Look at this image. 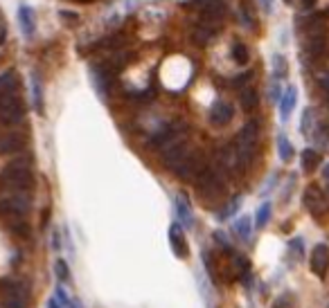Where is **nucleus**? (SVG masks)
<instances>
[{
	"instance_id": "1",
	"label": "nucleus",
	"mask_w": 329,
	"mask_h": 308,
	"mask_svg": "<svg viewBox=\"0 0 329 308\" xmlns=\"http://www.w3.org/2000/svg\"><path fill=\"white\" fill-rule=\"evenodd\" d=\"M196 189H199L201 198L205 203H219L226 198V182H223V174L214 167V164H205L203 171L196 176Z\"/></svg>"
},
{
	"instance_id": "2",
	"label": "nucleus",
	"mask_w": 329,
	"mask_h": 308,
	"mask_svg": "<svg viewBox=\"0 0 329 308\" xmlns=\"http://www.w3.org/2000/svg\"><path fill=\"white\" fill-rule=\"evenodd\" d=\"M0 180L5 187L14 189L19 194H25L34 187V176L29 169V158H19L14 162H9L7 167L0 171Z\"/></svg>"
},
{
	"instance_id": "3",
	"label": "nucleus",
	"mask_w": 329,
	"mask_h": 308,
	"mask_svg": "<svg viewBox=\"0 0 329 308\" xmlns=\"http://www.w3.org/2000/svg\"><path fill=\"white\" fill-rule=\"evenodd\" d=\"M257 138H259V124L255 120H250L246 126L241 128V133L237 135L235 140V151L239 156V162H241V169H248L255 160V153H257Z\"/></svg>"
},
{
	"instance_id": "4",
	"label": "nucleus",
	"mask_w": 329,
	"mask_h": 308,
	"mask_svg": "<svg viewBox=\"0 0 329 308\" xmlns=\"http://www.w3.org/2000/svg\"><path fill=\"white\" fill-rule=\"evenodd\" d=\"M25 115V108H23V102L19 99L16 92H7L0 94V124L3 126H14L19 124Z\"/></svg>"
},
{
	"instance_id": "5",
	"label": "nucleus",
	"mask_w": 329,
	"mask_h": 308,
	"mask_svg": "<svg viewBox=\"0 0 329 308\" xmlns=\"http://www.w3.org/2000/svg\"><path fill=\"white\" fill-rule=\"evenodd\" d=\"M185 131H187L185 122H174L171 126H165L163 131H158L151 140H149V149H165V146H169L171 142L183 140Z\"/></svg>"
},
{
	"instance_id": "6",
	"label": "nucleus",
	"mask_w": 329,
	"mask_h": 308,
	"mask_svg": "<svg viewBox=\"0 0 329 308\" xmlns=\"http://www.w3.org/2000/svg\"><path fill=\"white\" fill-rule=\"evenodd\" d=\"M29 211V198L25 194H11V196L0 198V216H16L23 218Z\"/></svg>"
},
{
	"instance_id": "7",
	"label": "nucleus",
	"mask_w": 329,
	"mask_h": 308,
	"mask_svg": "<svg viewBox=\"0 0 329 308\" xmlns=\"http://www.w3.org/2000/svg\"><path fill=\"white\" fill-rule=\"evenodd\" d=\"M203 167H205V160H203V153L199 149L189 151L187 158L183 160L181 164H178L176 169V176L181 178V180H196V176L203 171Z\"/></svg>"
},
{
	"instance_id": "8",
	"label": "nucleus",
	"mask_w": 329,
	"mask_h": 308,
	"mask_svg": "<svg viewBox=\"0 0 329 308\" xmlns=\"http://www.w3.org/2000/svg\"><path fill=\"white\" fill-rule=\"evenodd\" d=\"M187 153H189L187 142H185V140H176V142H171L169 146H165V149H163V156H160V160H163V164H165L167 169H174L176 171L178 164L187 158Z\"/></svg>"
},
{
	"instance_id": "9",
	"label": "nucleus",
	"mask_w": 329,
	"mask_h": 308,
	"mask_svg": "<svg viewBox=\"0 0 329 308\" xmlns=\"http://www.w3.org/2000/svg\"><path fill=\"white\" fill-rule=\"evenodd\" d=\"M232 117H235V108H232L230 102H226V99H217V102L212 104V108H210V122H212L217 128L228 126V124L232 122Z\"/></svg>"
},
{
	"instance_id": "10",
	"label": "nucleus",
	"mask_w": 329,
	"mask_h": 308,
	"mask_svg": "<svg viewBox=\"0 0 329 308\" xmlns=\"http://www.w3.org/2000/svg\"><path fill=\"white\" fill-rule=\"evenodd\" d=\"M327 270H329V247L325 243H318V245H314V250H311V272L318 275L320 279H325Z\"/></svg>"
},
{
	"instance_id": "11",
	"label": "nucleus",
	"mask_w": 329,
	"mask_h": 308,
	"mask_svg": "<svg viewBox=\"0 0 329 308\" xmlns=\"http://www.w3.org/2000/svg\"><path fill=\"white\" fill-rule=\"evenodd\" d=\"M325 203H327L325 194H322L318 187H309L307 191H304V207H307L311 214H320V211L327 207Z\"/></svg>"
},
{
	"instance_id": "12",
	"label": "nucleus",
	"mask_w": 329,
	"mask_h": 308,
	"mask_svg": "<svg viewBox=\"0 0 329 308\" xmlns=\"http://www.w3.org/2000/svg\"><path fill=\"white\" fill-rule=\"evenodd\" d=\"M169 243H171V247H174V252H176V257H187V243H185V236L181 232V225L174 223L169 227Z\"/></svg>"
},
{
	"instance_id": "13",
	"label": "nucleus",
	"mask_w": 329,
	"mask_h": 308,
	"mask_svg": "<svg viewBox=\"0 0 329 308\" xmlns=\"http://www.w3.org/2000/svg\"><path fill=\"white\" fill-rule=\"evenodd\" d=\"M23 146H25L23 135H16V133L0 135V153H19Z\"/></svg>"
},
{
	"instance_id": "14",
	"label": "nucleus",
	"mask_w": 329,
	"mask_h": 308,
	"mask_svg": "<svg viewBox=\"0 0 329 308\" xmlns=\"http://www.w3.org/2000/svg\"><path fill=\"white\" fill-rule=\"evenodd\" d=\"M296 99H298L296 86H289V88L284 90V97H280V115H282V122L289 120L293 106H296Z\"/></svg>"
},
{
	"instance_id": "15",
	"label": "nucleus",
	"mask_w": 329,
	"mask_h": 308,
	"mask_svg": "<svg viewBox=\"0 0 329 308\" xmlns=\"http://www.w3.org/2000/svg\"><path fill=\"white\" fill-rule=\"evenodd\" d=\"M19 23H21V29L25 36H34V29H37V23H34V9L23 5L19 9Z\"/></svg>"
},
{
	"instance_id": "16",
	"label": "nucleus",
	"mask_w": 329,
	"mask_h": 308,
	"mask_svg": "<svg viewBox=\"0 0 329 308\" xmlns=\"http://www.w3.org/2000/svg\"><path fill=\"white\" fill-rule=\"evenodd\" d=\"M239 104H241V108L246 112H253L257 106H259V92H257L255 88H244V90L239 92Z\"/></svg>"
},
{
	"instance_id": "17",
	"label": "nucleus",
	"mask_w": 329,
	"mask_h": 308,
	"mask_svg": "<svg viewBox=\"0 0 329 308\" xmlns=\"http://www.w3.org/2000/svg\"><path fill=\"white\" fill-rule=\"evenodd\" d=\"M176 211H178V218L187 225V227H192L194 225V216H192V207H189V200L185 198V194L176 198Z\"/></svg>"
},
{
	"instance_id": "18",
	"label": "nucleus",
	"mask_w": 329,
	"mask_h": 308,
	"mask_svg": "<svg viewBox=\"0 0 329 308\" xmlns=\"http://www.w3.org/2000/svg\"><path fill=\"white\" fill-rule=\"evenodd\" d=\"M32 102H34V110L39 115H43V86H41L39 74H32Z\"/></svg>"
},
{
	"instance_id": "19",
	"label": "nucleus",
	"mask_w": 329,
	"mask_h": 308,
	"mask_svg": "<svg viewBox=\"0 0 329 308\" xmlns=\"http://www.w3.org/2000/svg\"><path fill=\"white\" fill-rule=\"evenodd\" d=\"M318 164H320V153L318 151H314V149H304L302 151V169L307 171V174H311Z\"/></svg>"
},
{
	"instance_id": "20",
	"label": "nucleus",
	"mask_w": 329,
	"mask_h": 308,
	"mask_svg": "<svg viewBox=\"0 0 329 308\" xmlns=\"http://www.w3.org/2000/svg\"><path fill=\"white\" fill-rule=\"evenodd\" d=\"M239 14H241V23L246 25V29H255V11H253V5H250V0H241Z\"/></svg>"
},
{
	"instance_id": "21",
	"label": "nucleus",
	"mask_w": 329,
	"mask_h": 308,
	"mask_svg": "<svg viewBox=\"0 0 329 308\" xmlns=\"http://www.w3.org/2000/svg\"><path fill=\"white\" fill-rule=\"evenodd\" d=\"M235 232L237 236L241 239L244 243H248L250 241V234H253V225H250V218L248 216H241L239 221L235 223Z\"/></svg>"
},
{
	"instance_id": "22",
	"label": "nucleus",
	"mask_w": 329,
	"mask_h": 308,
	"mask_svg": "<svg viewBox=\"0 0 329 308\" xmlns=\"http://www.w3.org/2000/svg\"><path fill=\"white\" fill-rule=\"evenodd\" d=\"M232 59H235V63H239V66L250 61V52L241 41H235V43H232Z\"/></svg>"
},
{
	"instance_id": "23",
	"label": "nucleus",
	"mask_w": 329,
	"mask_h": 308,
	"mask_svg": "<svg viewBox=\"0 0 329 308\" xmlns=\"http://www.w3.org/2000/svg\"><path fill=\"white\" fill-rule=\"evenodd\" d=\"M278 153H280V160H282V162H289V160L293 158V146L284 135L278 138Z\"/></svg>"
},
{
	"instance_id": "24",
	"label": "nucleus",
	"mask_w": 329,
	"mask_h": 308,
	"mask_svg": "<svg viewBox=\"0 0 329 308\" xmlns=\"http://www.w3.org/2000/svg\"><path fill=\"white\" fill-rule=\"evenodd\" d=\"M286 72H289V63H286V59L282 54H275L273 56V74H275V79H282V76H286Z\"/></svg>"
},
{
	"instance_id": "25",
	"label": "nucleus",
	"mask_w": 329,
	"mask_h": 308,
	"mask_svg": "<svg viewBox=\"0 0 329 308\" xmlns=\"http://www.w3.org/2000/svg\"><path fill=\"white\" fill-rule=\"evenodd\" d=\"M214 36V34L210 32V29H205V27H194V32H192V41H194V43L196 45H207V43H210V38Z\"/></svg>"
},
{
	"instance_id": "26",
	"label": "nucleus",
	"mask_w": 329,
	"mask_h": 308,
	"mask_svg": "<svg viewBox=\"0 0 329 308\" xmlns=\"http://www.w3.org/2000/svg\"><path fill=\"white\" fill-rule=\"evenodd\" d=\"M268 218H271V203H264L259 207V209H257V216H255V225L257 227H264V225L268 223Z\"/></svg>"
},
{
	"instance_id": "27",
	"label": "nucleus",
	"mask_w": 329,
	"mask_h": 308,
	"mask_svg": "<svg viewBox=\"0 0 329 308\" xmlns=\"http://www.w3.org/2000/svg\"><path fill=\"white\" fill-rule=\"evenodd\" d=\"M3 306L5 308H27V299L16 297V295H3Z\"/></svg>"
},
{
	"instance_id": "28",
	"label": "nucleus",
	"mask_w": 329,
	"mask_h": 308,
	"mask_svg": "<svg viewBox=\"0 0 329 308\" xmlns=\"http://www.w3.org/2000/svg\"><path fill=\"white\" fill-rule=\"evenodd\" d=\"M201 259H203V263H205V268H207V275L212 277V281H217L219 277H217V268H214V259H212V252H210V250H203Z\"/></svg>"
},
{
	"instance_id": "29",
	"label": "nucleus",
	"mask_w": 329,
	"mask_h": 308,
	"mask_svg": "<svg viewBox=\"0 0 329 308\" xmlns=\"http://www.w3.org/2000/svg\"><path fill=\"white\" fill-rule=\"evenodd\" d=\"M9 229L14 232L16 236H21V239H27L29 236V225L25 221H16V223H11L9 225Z\"/></svg>"
},
{
	"instance_id": "30",
	"label": "nucleus",
	"mask_w": 329,
	"mask_h": 308,
	"mask_svg": "<svg viewBox=\"0 0 329 308\" xmlns=\"http://www.w3.org/2000/svg\"><path fill=\"white\" fill-rule=\"evenodd\" d=\"M250 79H253V72H244V74H237V76H232L230 79V86H235V88H246L250 84Z\"/></svg>"
},
{
	"instance_id": "31",
	"label": "nucleus",
	"mask_w": 329,
	"mask_h": 308,
	"mask_svg": "<svg viewBox=\"0 0 329 308\" xmlns=\"http://www.w3.org/2000/svg\"><path fill=\"white\" fill-rule=\"evenodd\" d=\"M55 272H57L59 281H68V279H70V270H68V263H65L63 259H59V261L55 263Z\"/></svg>"
},
{
	"instance_id": "32",
	"label": "nucleus",
	"mask_w": 329,
	"mask_h": 308,
	"mask_svg": "<svg viewBox=\"0 0 329 308\" xmlns=\"http://www.w3.org/2000/svg\"><path fill=\"white\" fill-rule=\"evenodd\" d=\"M311 117H314V110L307 108V110H304V115H302V126H300L304 135L311 133Z\"/></svg>"
},
{
	"instance_id": "33",
	"label": "nucleus",
	"mask_w": 329,
	"mask_h": 308,
	"mask_svg": "<svg viewBox=\"0 0 329 308\" xmlns=\"http://www.w3.org/2000/svg\"><path fill=\"white\" fill-rule=\"evenodd\" d=\"M57 299L61 301V308H73V301H70V297L63 293V288H61V286L57 288Z\"/></svg>"
},
{
	"instance_id": "34",
	"label": "nucleus",
	"mask_w": 329,
	"mask_h": 308,
	"mask_svg": "<svg viewBox=\"0 0 329 308\" xmlns=\"http://www.w3.org/2000/svg\"><path fill=\"white\" fill-rule=\"evenodd\" d=\"M214 241H217L219 245H223L226 250H230V245H228V239H226V234H221V232H214Z\"/></svg>"
},
{
	"instance_id": "35",
	"label": "nucleus",
	"mask_w": 329,
	"mask_h": 308,
	"mask_svg": "<svg viewBox=\"0 0 329 308\" xmlns=\"http://www.w3.org/2000/svg\"><path fill=\"white\" fill-rule=\"evenodd\" d=\"M318 86L322 88V92H325V94H327V97H329V74H325V76H320V79H318Z\"/></svg>"
},
{
	"instance_id": "36",
	"label": "nucleus",
	"mask_w": 329,
	"mask_h": 308,
	"mask_svg": "<svg viewBox=\"0 0 329 308\" xmlns=\"http://www.w3.org/2000/svg\"><path fill=\"white\" fill-rule=\"evenodd\" d=\"M52 247H55L57 252L61 250V236H59V232H57V229H55V232H52Z\"/></svg>"
},
{
	"instance_id": "37",
	"label": "nucleus",
	"mask_w": 329,
	"mask_h": 308,
	"mask_svg": "<svg viewBox=\"0 0 329 308\" xmlns=\"http://www.w3.org/2000/svg\"><path fill=\"white\" fill-rule=\"evenodd\" d=\"M61 18H65V21H73V25H75V23L79 21V16L73 14V11H61Z\"/></svg>"
},
{
	"instance_id": "38",
	"label": "nucleus",
	"mask_w": 329,
	"mask_h": 308,
	"mask_svg": "<svg viewBox=\"0 0 329 308\" xmlns=\"http://www.w3.org/2000/svg\"><path fill=\"white\" fill-rule=\"evenodd\" d=\"M5 38H7V27H5V23L0 21V43H5Z\"/></svg>"
},
{
	"instance_id": "39",
	"label": "nucleus",
	"mask_w": 329,
	"mask_h": 308,
	"mask_svg": "<svg viewBox=\"0 0 329 308\" xmlns=\"http://www.w3.org/2000/svg\"><path fill=\"white\" fill-rule=\"evenodd\" d=\"M262 7H264L266 14H271V9H273V0H262Z\"/></svg>"
},
{
	"instance_id": "40",
	"label": "nucleus",
	"mask_w": 329,
	"mask_h": 308,
	"mask_svg": "<svg viewBox=\"0 0 329 308\" xmlns=\"http://www.w3.org/2000/svg\"><path fill=\"white\" fill-rule=\"evenodd\" d=\"M314 5H316V0H302V9H314Z\"/></svg>"
},
{
	"instance_id": "41",
	"label": "nucleus",
	"mask_w": 329,
	"mask_h": 308,
	"mask_svg": "<svg viewBox=\"0 0 329 308\" xmlns=\"http://www.w3.org/2000/svg\"><path fill=\"white\" fill-rule=\"evenodd\" d=\"M47 308H61V304H59L57 299H50V301H47Z\"/></svg>"
},
{
	"instance_id": "42",
	"label": "nucleus",
	"mask_w": 329,
	"mask_h": 308,
	"mask_svg": "<svg viewBox=\"0 0 329 308\" xmlns=\"http://www.w3.org/2000/svg\"><path fill=\"white\" fill-rule=\"evenodd\" d=\"M322 178H325V180H329V164H327L325 169H322Z\"/></svg>"
},
{
	"instance_id": "43",
	"label": "nucleus",
	"mask_w": 329,
	"mask_h": 308,
	"mask_svg": "<svg viewBox=\"0 0 329 308\" xmlns=\"http://www.w3.org/2000/svg\"><path fill=\"white\" fill-rule=\"evenodd\" d=\"M325 200H329V189H327V191H325Z\"/></svg>"
},
{
	"instance_id": "44",
	"label": "nucleus",
	"mask_w": 329,
	"mask_h": 308,
	"mask_svg": "<svg viewBox=\"0 0 329 308\" xmlns=\"http://www.w3.org/2000/svg\"><path fill=\"white\" fill-rule=\"evenodd\" d=\"M325 133H327V135H329V124H327V126H325Z\"/></svg>"
},
{
	"instance_id": "45",
	"label": "nucleus",
	"mask_w": 329,
	"mask_h": 308,
	"mask_svg": "<svg viewBox=\"0 0 329 308\" xmlns=\"http://www.w3.org/2000/svg\"><path fill=\"white\" fill-rule=\"evenodd\" d=\"M284 3H289V5H291V3H293V0H284Z\"/></svg>"
},
{
	"instance_id": "46",
	"label": "nucleus",
	"mask_w": 329,
	"mask_h": 308,
	"mask_svg": "<svg viewBox=\"0 0 329 308\" xmlns=\"http://www.w3.org/2000/svg\"><path fill=\"white\" fill-rule=\"evenodd\" d=\"M327 308H329V306H327Z\"/></svg>"
}]
</instances>
